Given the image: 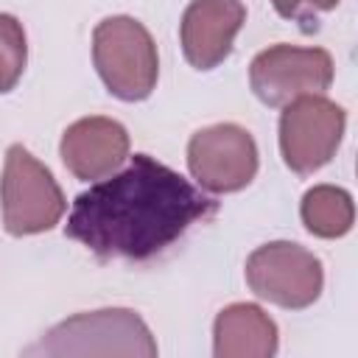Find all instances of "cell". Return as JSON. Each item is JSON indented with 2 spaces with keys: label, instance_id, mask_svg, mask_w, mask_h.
Here are the masks:
<instances>
[{
  "label": "cell",
  "instance_id": "1",
  "mask_svg": "<svg viewBox=\"0 0 358 358\" xmlns=\"http://www.w3.org/2000/svg\"><path fill=\"white\" fill-rule=\"evenodd\" d=\"M215 210L218 204L179 171L134 154L129 168L76 196L64 235L98 257L148 260Z\"/></svg>",
  "mask_w": 358,
  "mask_h": 358
},
{
  "label": "cell",
  "instance_id": "2",
  "mask_svg": "<svg viewBox=\"0 0 358 358\" xmlns=\"http://www.w3.org/2000/svg\"><path fill=\"white\" fill-rule=\"evenodd\" d=\"M28 355H140L154 358L157 341L140 313L129 308H103L78 313L50 327Z\"/></svg>",
  "mask_w": 358,
  "mask_h": 358
},
{
  "label": "cell",
  "instance_id": "3",
  "mask_svg": "<svg viewBox=\"0 0 358 358\" xmlns=\"http://www.w3.org/2000/svg\"><path fill=\"white\" fill-rule=\"evenodd\" d=\"M92 62L106 90L120 101H143L157 87V45L134 17H106L95 25Z\"/></svg>",
  "mask_w": 358,
  "mask_h": 358
},
{
  "label": "cell",
  "instance_id": "4",
  "mask_svg": "<svg viewBox=\"0 0 358 358\" xmlns=\"http://www.w3.org/2000/svg\"><path fill=\"white\" fill-rule=\"evenodd\" d=\"M0 201L6 229L20 238L48 232L64 215L62 187L25 145H11L6 151Z\"/></svg>",
  "mask_w": 358,
  "mask_h": 358
},
{
  "label": "cell",
  "instance_id": "5",
  "mask_svg": "<svg viewBox=\"0 0 358 358\" xmlns=\"http://www.w3.org/2000/svg\"><path fill=\"white\" fill-rule=\"evenodd\" d=\"M246 282L260 299L288 310H302L319 299L324 271L319 257L305 246L291 241H271L249 255Z\"/></svg>",
  "mask_w": 358,
  "mask_h": 358
},
{
  "label": "cell",
  "instance_id": "6",
  "mask_svg": "<svg viewBox=\"0 0 358 358\" xmlns=\"http://www.w3.org/2000/svg\"><path fill=\"white\" fill-rule=\"evenodd\" d=\"M249 84L266 106H285L302 95H324L333 84V59L324 48L271 45L252 59Z\"/></svg>",
  "mask_w": 358,
  "mask_h": 358
},
{
  "label": "cell",
  "instance_id": "7",
  "mask_svg": "<svg viewBox=\"0 0 358 358\" xmlns=\"http://www.w3.org/2000/svg\"><path fill=\"white\" fill-rule=\"evenodd\" d=\"M347 115L324 95H302L280 115V151L294 173H313L327 165L344 137Z\"/></svg>",
  "mask_w": 358,
  "mask_h": 358
},
{
  "label": "cell",
  "instance_id": "8",
  "mask_svg": "<svg viewBox=\"0 0 358 358\" xmlns=\"http://www.w3.org/2000/svg\"><path fill=\"white\" fill-rule=\"evenodd\" d=\"M187 168L210 193L243 190L257 173L255 137L238 123L199 129L187 143Z\"/></svg>",
  "mask_w": 358,
  "mask_h": 358
},
{
  "label": "cell",
  "instance_id": "9",
  "mask_svg": "<svg viewBox=\"0 0 358 358\" xmlns=\"http://www.w3.org/2000/svg\"><path fill=\"white\" fill-rule=\"evenodd\" d=\"M246 20V6L241 0H193L179 25L185 59L196 70L218 67Z\"/></svg>",
  "mask_w": 358,
  "mask_h": 358
},
{
  "label": "cell",
  "instance_id": "10",
  "mask_svg": "<svg viewBox=\"0 0 358 358\" xmlns=\"http://www.w3.org/2000/svg\"><path fill=\"white\" fill-rule=\"evenodd\" d=\"M59 154L76 179H103L126 162L129 131L112 117H81L64 129Z\"/></svg>",
  "mask_w": 358,
  "mask_h": 358
},
{
  "label": "cell",
  "instance_id": "11",
  "mask_svg": "<svg viewBox=\"0 0 358 358\" xmlns=\"http://www.w3.org/2000/svg\"><path fill=\"white\" fill-rule=\"evenodd\" d=\"M213 352L218 358H268L277 352V324L252 302H235L215 316Z\"/></svg>",
  "mask_w": 358,
  "mask_h": 358
},
{
  "label": "cell",
  "instance_id": "12",
  "mask_svg": "<svg viewBox=\"0 0 358 358\" xmlns=\"http://www.w3.org/2000/svg\"><path fill=\"white\" fill-rule=\"evenodd\" d=\"M299 215L310 235L327 241L341 238L352 229V218H355L352 196L336 185H316L302 196Z\"/></svg>",
  "mask_w": 358,
  "mask_h": 358
},
{
  "label": "cell",
  "instance_id": "13",
  "mask_svg": "<svg viewBox=\"0 0 358 358\" xmlns=\"http://www.w3.org/2000/svg\"><path fill=\"white\" fill-rule=\"evenodd\" d=\"M28 59L22 22L11 14H0V92H11L22 78Z\"/></svg>",
  "mask_w": 358,
  "mask_h": 358
},
{
  "label": "cell",
  "instance_id": "14",
  "mask_svg": "<svg viewBox=\"0 0 358 358\" xmlns=\"http://www.w3.org/2000/svg\"><path fill=\"white\" fill-rule=\"evenodd\" d=\"M274 8L288 17V20H302L308 14H316V11H330L336 8L338 0H271Z\"/></svg>",
  "mask_w": 358,
  "mask_h": 358
}]
</instances>
